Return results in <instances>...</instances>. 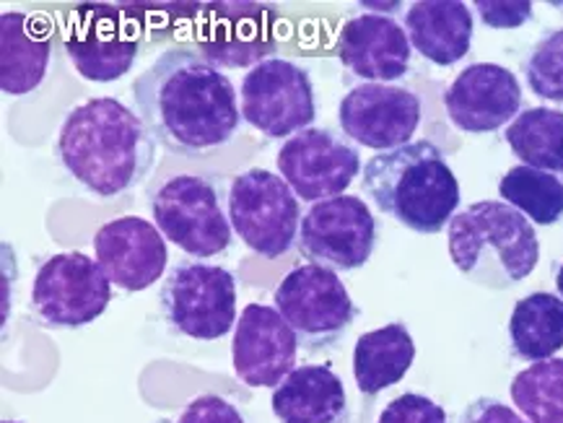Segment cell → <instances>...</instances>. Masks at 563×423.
Returning a JSON list of instances; mask_svg holds the SVG:
<instances>
[{
  "label": "cell",
  "instance_id": "cell-33",
  "mask_svg": "<svg viewBox=\"0 0 563 423\" xmlns=\"http://www.w3.org/2000/svg\"><path fill=\"white\" fill-rule=\"evenodd\" d=\"M555 286H559V293L563 297V263H561L559 274H555Z\"/></svg>",
  "mask_w": 563,
  "mask_h": 423
},
{
  "label": "cell",
  "instance_id": "cell-2",
  "mask_svg": "<svg viewBox=\"0 0 563 423\" xmlns=\"http://www.w3.org/2000/svg\"><path fill=\"white\" fill-rule=\"evenodd\" d=\"M55 151L70 177L104 200L139 188L156 162L154 135L112 97L89 99L65 114Z\"/></svg>",
  "mask_w": 563,
  "mask_h": 423
},
{
  "label": "cell",
  "instance_id": "cell-22",
  "mask_svg": "<svg viewBox=\"0 0 563 423\" xmlns=\"http://www.w3.org/2000/svg\"><path fill=\"white\" fill-rule=\"evenodd\" d=\"M408 37L426 60L454 66L471 53L473 13L460 0H421L406 13Z\"/></svg>",
  "mask_w": 563,
  "mask_h": 423
},
{
  "label": "cell",
  "instance_id": "cell-9",
  "mask_svg": "<svg viewBox=\"0 0 563 423\" xmlns=\"http://www.w3.org/2000/svg\"><path fill=\"white\" fill-rule=\"evenodd\" d=\"M112 283L84 253H60L40 265L32 286V310L49 327H84L102 318Z\"/></svg>",
  "mask_w": 563,
  "mask_h": 423
},
{
  "label": "cell",
  "instance_id": "cell-23",
  "mask_svg": "<svg viewBox=\"0 0 563 423\" xmlns=\"http://www.w3.org/2000/svg\"><path fill=\"white\" fill-rule=\"evenodd\" d=\"M416 343L402 322L369 330L353 348V377L364 396H379L382 390L400 382L413 367Z\"/></svg>",
  "mask_w": 563,
  "mask_h": 423
},
{
  "label": "cell",
  "instance_id": "cell-18",
  "mask_svg": "<svg viewBox=\"0 0 563 423\" xmlns=\"http://www.w3.org/2000/svg\"><path fill=\"white\" fill-rule=\"evenodd\" d=\"M522 89L511 70L494 63H475L446 89V114L465 133H494L515 118Z\"/></svg>",
  "mask_w": 563,
  "mask_h": 423
},
{
  "label": "cell",
  "instance_id": "cell-11",
  "mask_svg": "<svg viewBox=\"0 0 563 423\" xmlns=\"http://www.w3.org/2000/svg\"><path fill=\"white\" fill-rule=\"evenodd\" d=\"M141 47L139 21L107 5H78L65 26V53L86 81H118L135 66Z\"/></svg>",
  "mask_w": 563,
  "mask_h": 423
},
{
  "label": "cell",
  "instance_id": "cell-27",
  "mask_svg": "<svg viewBox=\"0 0 563 423\" xmlns=\"http://www.w3.org/2000/svg\"><path fill=\"white\" fill-rule=\"evenodd\" d=\"M499 192L511 208L527 213L540 226H551L563 216V182L548 171L532 167L509 169Z\"/></svg>",
  "mask_w": 563,
  "mask_h": 423
},
{
  "label": "cell",
  "instance_id": "cell-17",
  "mask_svg": "<svg viewBox=\"0 0 563 423\" xmlns=\"http://www.w3.org/2000/svg\"><path fill=\"white\" fill-rule=\"evenodd\" d=\"M294 330L278 310L265 304H247L236 322L231 361L236 377L250 387H278L296 369Z\"/></svg>",
  "mask_w": 563,
  "mask_h": 423
},
{
  "label": "cell",
  "instance_id": "cell-4",
  "mask_svg": "<svg viewBox=\"0 0 563 423\" xmlns=\"http://www.w3.org/2000/svg\"><path fill=\"white\" fill-rule=\"evenodd\" d=\"M450 257L473 283L504 291L536 270L540 245L536 229L517 208L481 200L450 221Z\"/></svg>",
  "mask_w": 563,
  "mask_h": 423
},
{
  "label": "cell",
  "instance_id": "cell-34",
  "mask_svg": "<svg viewBox=\"0 0 563 423\" xmlns=\"http://www.w3.org/2000/svg\"><path fill=\"white\" fill-rule=\"evenodd\" d=\"M3 423H19V421H3Z\"/></svg>",
  "mask_w": 563,
  "mask_h": 423
},
{
  "label": "cell",
  "instance_id": "cell-5",
  "mask_svg": "<svg viewBox=\"0 0 563 423\" xmlns=\"http://www.w3.org/2000/svg\"><path fill=\"white\" fill-rule=\"evenodd\" d=\"M223 179L200 175H172L151 190V213L164 240L183 253L216 257L231 245V224L221 208Z\"/></svg>",
  "mask_w": 563,
  "mask_h": 423
},
{
  "label": "cell",
  "instance_id": "cell-31",
  "mask_svg": "<svg viewBox=\"0 0 563 423\" xmlns=\"http://www.w3.org/2000/svg\"><path fill=\"white\" fill-rule=\"evenodd\" d=\"M177 423H247L229 400L219 396H200L179 413Z\"/></svg>",
  "mask_w": 563,
  "mask_h": 423
},
{
  "label": "cell",
  "instance_id": "cell-13",
  "mask_svg": "<svg viewBox=\"0 0 563 423\" xmlns=\"http://www.w3.org/2000/svg\"><path fill=\"white\" fill-rule=\"evenodd\" d=\"M358 151L345 135L328 127H307L278 151V171L296 198L309 203L341 198L358 175Z\"/></svg>",
  "mask_w": 563,
  "mask_h": 423
},
{
  "label": "cell",
  "instance_id": "cell-28",
  "mask_svg": "<svg viewBox=\"0 0 563 423\" xmlns=\"http://www.w3.org/2000/svg\"><path fill=\"white\" fill-rule=\"evenodd\" d=\"M530 89L548 102H563V29L545 34L525 63Z\"/></svg>",
  "mask_w": 563,
  "mask_h": 423
},
{
  "label": "cell",
  "instance_id": "cell-32",
  "mask_svg": "<svg viewBox=\"0 0 563 423\" xmlns=\"http://www.w3.org/2000/svg\"><path fill=\"white\" fill-rule=\"evenodd\" d=\"M460 423H530V421H525L522 415L511 411L509 405H504L501 400L478 398L465 408V413L460 415Z\"/></svg>",
  "mask_w": 563,
  "mask_h": 423
},
{
  "label": "cell",
  "instance_id": "cell-25",
  "mask_svg": "<svg viewBox=\"0 0 563 423\" xmlns=\"http://www.w3.org/2000/svg\"><path fill=\"white\" fill-rule=\"evenodd\" d=\"M507 143L525 167L563 171V112L530 107L509 125Z\"/></svg>",
  "mask_w": 563,
  "mask_h": 423
},
{
  "label": "cell",
  "instance_id": "cell-3",
  "mask_svg": "<svg viewBox=\"0 0 563 423\" xmlns=\"http://www.w3.org/2000/svg\"><path fill=\"white\" fill-rule=\"evenodd\" d=\"M364 192L382 213L418 234L442 232L460 205L457 177L429 141L374 156L364 169Z\"/></svg>",
  "mask_w": 563,
  "mask_h": 423
},
{
  "label": "cell",
  "instance_id": "cell-30",
  "mask_svg": "<svg viewBox=\"0 0 563 423\" xmlns=\"http://www.w3.org/2000/svg\"><path fill=\"white\" fill-rule=\"evenodd\" d=\"M475 9L490 29H517L532 19V3L527 0H478Z\"/></svg>",
  "mask_w": 563,
  "mask_h": 423
},
{
  "label": "cell",
  "instance_id": "cell-7",
  "mask_svg": "<svg viewBox=\"0 0 563 423\" xmlns=\"http://www.w3.org/2000/svg\"><path fill=\"white\" fill-rule=\"evenodd\" d=\"M299 198L284 177L247 169L231 179L229 221L240 240L260 257L286 255L299 242Z\"/></svg>",
  "mask_w": 563,
  "mask_h": 423
},
{
  "label": "cell",
  "instance_id": "cell-8",
  "mask_svg": "<svg viewBox=\"0 0 563 423\" xmlns=\"http://www.w3.org/2000/svg\"><path fill=\"white\" fill-rule=\"evenodd\" d=\"M158 301L167 325L192 341H219L236 322V281L221 265H175Z\"/></svg>",
  "mask_w": 563,
  "mask_h": 423
},
{
  "label": "cell",
  "instance_id": "cell-12",
  "mask_svg": "<svg viewBox=\"0 0 563 423\" xmlns=\"http://www.w3.org/2000/svg\"><path fill=\"white\" fill-rule=\"evenodd\" d=\"M299 253L330 270H358L377 245V219L356 196L322 200L309 208L299 229Z\"/></svg>",
  "mask_w": 563,
  "mask_h": 423
},
{
  "label": "cell",
  "instance_id": "cell-6",
  "mask_svg": "<svg viewBox=\"0 0 563 423\" xmlns=\"http://www.w3.org/2000/svg\"><path fill=\"white\" fill-rule=\"evenodd\" d=\"M276 310L307 354L333 348L356 320L349 289L335 270L307 263L294 268L276 289Z\"/></svg>",
  "mask_w": 563,
  "mask_h": 423
},
{
  "label": "cell",
  "instance_id": "cell-1",
  "mask_svg": "<svg viewBox=\"0 0 563 423\" xmlns=\"http://www.w3.org/2000/svg\"><path fill=\"white\" fill-rule=\"evenodd\" d=\"M133 104L154 141L177 156L223 148L242 123L229 76L187 47L167 49L135 78Z\"/></svg>",
  "mask_w": 563,
  "mask_h": 423
},
{
  "label": "cell",
  "instance_id": "cell-10",
  "mask_svg": "<svg viewBox=\"0 0 563 423\" xmlns=\"http://www.w3.org/2000/svg\"><path fill=\"white\" fill-rule=\"evenodd\" d=\"M242 118L265 138H294L317 118L312 78L305 68L280 57L260 63L244 76Z\"/></svg>",
  "mask_w": 563,
  "mask_h": 423
},
{
  "label": "cell",
  "instance_id": "cell-15",
  "mask_svg": "<svg viewBox=\"0 0 563 423\" xmlns=\"http://www.w3.org/2000/svg\"><path fill=\"white\" fill-rule=\"evenodd\" d=\"M198 42L213 66L255 68L276 49V13L252 3L208 5Z\"/></svg>",
  "mask_w": 563,
  "mask_h": 423
},
{
  "label": "cell",
  "instance_id": "cell-21",
  "mask_svg": "<svg viewBox=\"0 0 563 423\" xmlns=\"http://www.w3.org/2000/svg\"><path fill=\"white\" fill-rule=\"evenodd\" d=\"M273 413L280 423H349V396L330 367H296L273 390Z\"/></svg>",
  "mask_w": 563,
  "mask_h": 423
},
{
  "label": "cell",
  "instance_id": "cell-24",
  "mask_svg": "<svg viewBox=\"0 0 563 423\" xmlns=\"http://www.w3.org/2000/svg\"><path fill=\"white\" fill-rule=\"evenodd\" d=\"M509 338L517 356L548 361L563 348V301L553 293H530L519 299L509 318Z\"/></svg>",
  "mask_w": 563,
  "mask_h": 423
},
{
  "label": "cell",
  "instance_id": "cell-29",
  "mask_svg": "<svg viewBox=\"0 0 563 423\" xmlns=\"http://www.w3.org/2000/svg\"><path fill=\"white\" fill-rule=\"evenodd\" d=\"M377 423H446V413L431 398L408 392V396L395 398L382 411Z\"/></svg>",
  "mask_w": 563,
  "mask_h": 423
},
{
  "label": "cell",
  "instance_id": "cell-19",
  "mask_svg": "<svg viewBox=\"0 0 563 423\" xmlns=\"http://www.w3.org/2000/svg\"><path fill=\"white\" fill-rule=\"evenodd\" d=\"M335 53L353 76L369 84L397 81L410 68V37L389 16L364 13L351 19L338 34Z\"/></svg>",
  "mask_w": 563,
  "mask_h": 423
},
{
  "label": "cell",
  "instance_id": "cell-14",
  "mask_svg": "<svg viewBox=\"0 0 563 423\" xmlns=\"http://www.w3.org/2000/svg\"><path fill=\"white\" fill-rule=\"evenodd\" d=\"M338 118L345 138L385 154L413 138L421 123V102L402 86L361 84L343 97Z\"/></svg>",
  "mask_w": 563,
  "mask_h": 423
},
{
  "label": "cell",
  "instance_id": "cell-16",
  "mask_svg": "<svg viewBox=\"0 0 563 423\" xmlns=\"http://www.w3.org/2000/svg\"><path fill=\"white\" fill-rule=\"evenodd\" d=\"M93 253L110 283L128 293L151 289L169 260L164 234L139 216L114 219L99 229L93 236Z\"/></svg>",
  "mask_w": 563,
  "mask_h": 423
},
{
  "label": "cell",
  "instance_id": "cell-20",
  "mask_svg": "<svg viewBox=\"0 0 563 423\" xmlns=\"http://www.w3.org/2000/svg\"><path fill=\"white\" fill-rule=\"evenodd\" d=\"M53 26L47 19L5 11L0 16V89L9 97H24L45 81Z\"/></svg>",
  "mask_w": 563,
  "mask_h": 423
},
{
  "label": "cell",
  "instance_id": "cell-26",
  "mask_svg": "<svg viewBox=\"0 0 563 423\" xmlns=\"http://www.w3.org/2000/svg\"><path fill=\"white\" fill-rule=\"evenodd\" d=\"M511 400L530 423H563V358L519 371L511 382Z\"/></svg>",
  "mask_w": 563,
  "mask_h": 423
}]
</instances>
